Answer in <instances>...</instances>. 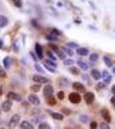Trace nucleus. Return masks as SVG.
Masks as SVG:
<instances>
[{"instance_id": "nucleus-43", "label": "nucleus", "mask_w": 115, "mask_h": 129, "mask_svg": "<svg viewBox=\"0 0 115 129\" xmlns=\"http://www.w3.org/2000/svg\"><path fill=\"white\" fill-rule=\"evenodd\" d=\"M47 57L49 58V59H53V60H54V61L57 59V58L54 56V54L53 53V52H51V51H47Z\"/></svg>"}, {"instance_id": "nucleus-35", "label": "nucleus", "mask_w": 115, "mask_h": 129, "mask_svg": "<svg viewBox=\"0 0 115 129\" xmlns=\"http://www.w3.org/2000/svg\"><path fill=\"white\" fill-rule=\"evenodd\" d=\"M61 112L64 114V115H70L71 113H72L71 110H70V109H68V108H65V107L62 108V109H61Z\"/></svg>"}, {"instance_id": "nucleus-42", "label": "nucleus", "mask_w": 115, "mask_h": 129, "mask_svg": "<svg viewBox=\"0 0 115 129\" xmlns=\"http://www.w3.org/2000/svg\"><path fill=\"white\" fill-rule=\"evenodd\" d=\"M45 63H47L48 64H50V66H53V67H57V64L54 62V60L53 59H46L45 60Z\"/></svg>"}, {"instance_id": "nucleus-30", "label": "nucleus", "mask_w": 115, "mask_h": 129, "mask_svg": "<svg viewBox=\"0 0 115 129\" xmlns=\"http://www.w3.org/2000/svg\"><path fill=\"white\" fill-rule=\"evenodd\" d=\"M38 128L39 129H51V126L48 123H47V122H41V123L39 124Z\"/></svg>"}, {"instance_id": "nucleus-58", "label": "nucleus", "mask_w": 115, "mask_h": 129, "mask_svg": "<svg viewBox=\"0 0 115 129\" xmlns=\"http://www.w3.org/2000/svg\"><path fill=\"white\" fill-rule=\"evenodd\" d=\"M3 94V91H2V86H0V96Z\"/></svg>"}, {"instance_id": "nucleus-14", "label": "nucleus", "mask_w": 115, "mask_h": 129, "mask_svg": "<svg viewBox=\"0 0 115 129\" xmlns=\"http://www.w3.org/2000/svg\"><path fill=\"white\" fill-rule=\"evenodd\" d=\"M49 114H51V116L53 117V119L56 120H64V115L62 114H59V113H55V112H53V111H49Z\"/></svg>"}, {"instance_id": "nucleus-52", "label": "nucleus", "mask_w": 115, "mask_h": 129, "mask_svg": "<svg viewBox=\"0 0 115 129\" xmlns=\"http://www.w3.org/2000/svg\"><path fill=\"white\" fill-rule=\"evenodd\" d=\"M89 5H90L92 6V8H93L94 10H96V7H95V5H93V3H92L91 1H89Z\"/></svg>"}, {"instance_id": "nucleus-3", "label": "nucleus", "mask_w": 115, "mask_h": 129, "mask_svg": "<svg viewBox=\"0 0 115 129\" xmlns=\"http://www.w3.org/2000/svg\"><path fill=\"white\" fill-rule=\"evenodd\" d=\"M32 79L34 83H38V84H47V83H49V79H48V78H44L43 76L38 75V74L34 75Z\"/></svg>"}, {"instance_id": "nucleus-7", "label": "nucleus", "mask_w": 115, "mask_h": 129, "mask_svg": "<svg viewBox=\"0 0 115 129\" xmlns=\"http://www.w3.org/2000/svg\"><path fill=\"white\" fill-rule=\"evenodd\" d=\"M72 88L76 91H79V92L82 93H85L86 92V88L83 84H81L80 82H74L72 84Z\"/></svg>"}, {"instance_id": "nucleus-22", "label": "nucleus", "mask_w": 115, "mask_h": 129, "mask_svg": "<svg viewBox=\"0 0 115 129\" xmlns=\"http://www.w3.org/2000/svg\"><path fill=\"white\" fill-rule=\"evenodd\" d=\"M77 64L83 71H87L88 68H89V66L85 62L82 61V60H77Z\"/></svg>"}, {"instance_id": "nucleus-29", "label": "nucleus", "mask_w": 115, "mask_h": 129, "mask_svg": "<svg viewBox=\"0 0 115 129\" xmlns=\"http://www.w3.org/2000/svg\"><path fill=\"white\" fill-rule=\"evenodd\" d=\"M56 53H57L58 57L59 58V59H61V60L65 59L66 56H65V53H64V51H62V50H58V51L56 52Z\"/></svg>"}, {"instance_id": "nucleus-44", "label": "nucleus", "mask_w": 115, "mask_h": 129, "mask_svg": "<svg viewBox=\"0 0 115 129\" xmlns=\"http://www.w3.org/2000/svg\"><path fill=\"white\" fill-rule=\"evenodd\" d=\"M57 97L60 100V101L64 100V91H62V90L58 91V94H57Z\"/></svg>"}, {"instance_id": "nucleus-49", "label": "nucleus", "mask_w": 115, "mask_h": 129, "mask_svg": "<svg viewBox=\"0 0 115 129\" xmlns=\"http://www.w3.org/2000/svg\"><path fill=\"white\" fill-rule=\"evenodd\" d=\"M90 128L91 129H96L97 128V123L95 121H92L90 123Z\"/></svg>"}, {"instance_id": "nucleus-60", "label": "nucleus", "mask_w": 115, "mask_h": 129, "mask_svg": "<svg viewBox=\"0 0 115 129\" xmlns=\"http://www.w3.org/2000/svg\"><path fill=\"white\" fill-rule=\"evenodd\" d=\"M112 73H114V74H115V67L113 68V69H112Z\"/></svg>"}, {"instance_id": "nucleus-11", "label": "nucleus", "mask_w": 115, "mask_h": 129, "mask_svg": "<svg viewBox=\"0 0 115 129\" xmlns=\"http://www.w3.org/2000/svg\"><path fill=\"white\" fill-rule=\"evenodd\" d=\"M12 102L10 101V99H8L6 101L2 103V106H1V109L3 110L4 112H9L12 108Z\"/></svg>"}, {"instance_id": "nucleus-8", "label": "nucleus", "mask_w": 115, "mask_h": 129, "mask_svg": "<svg viewBox=\"0 0 115 129\" xmlns=\"http://www.w3.org/2000/svg\"><path fill=\"white\" fill-rule=\"evenodd\" d=\"M101 115L102 116V118L107 122V123H110V122L112 121V117H111V114L109 113V111H108L106 109H105V108L101 109Z\"/></svg>"}, {"instance_id": "nucleus-38", "label": "nucleus", "mask_w": 115, "mask_h": 129, "mask_svg": "<svg viewBox=\"0 0 115 129\" xmlns=\"http://www.w3.org/2000/svg\"><path fill=\"white\" fill-rule=\"evenodd\" d=\"M12 3L14 4V5L17 8H22V0H11Z\"/></svg>"}, {"instance_id": "nucleus-6", "label": "nucleus", "mask_w": 115, "mask_h": 129, "mask_svg": "<svg viewBox=\"0 0 115 129\" xmlns=\"http://www.w3.org/2000/svg\"><path fill=\"white\" fill-rule=\"evenodd\" d=\"M83 98H84V101L87 104H91V103H93L94 100H95V94L93 92H90V91L85 92Z\"/></svg>"}, {"instance_id": "nucleus-36", "label": "nucleus", "mask_w": 115, "mask_h": 129, "mask_svg": "<svg viewBox=\"0 0 115 129\" xmlns=\"http://www.w3.org/2000/svg\"><path fill=\"white\" fill-rule=\"evenodd\" d=\"M99 59V55L97 54V53H92L90 55V57H89V61L91 62H96Z\"/></svg>"}, {"instance_id": "nucleus-46", "label": "nucleus", "mask_w": 115, "mask_h": 129, "mask_svg": "<svg viewBox=\"0 0 115 129\" xmlns=\"http://www.w3.org/2000/svg\"><path fill=\"white\" fill-rule=\"evenodd\" d=\"M100 127H101V129H109L110 126H108L107 123H105V122H101V124H100Z\"/></svg>"}, {"instance_id": "nucleus-55", "label": "nucleus", "mask_w": 115, "mask_h": 129, "mask_svg": "<svg viewBox=\"0 0 115 129\" xmlns=\"http://www.w3.org/2000/svg\"><path fill=\"white\" fill-rule=\"evenodd\" d=\"M88 78H89V77H88V75H86V74H83V78L84 80H88Z\"/></svg>"}, {"instance_id": "nucleus-56", "label": "nucleus", "mask_w": 115, "mask_h": 129, "mask_svg": "<svg viewBox=\"0 0 115 129\" xmlns=\"http://www.w3.org/2000/svg\"><path fill=\"white\" fill-rule=\"evenodd\" d=\"M74 22H75V23L76 24H80L81 23V20H74Z\"/></svg>"}, {"instance_id": "nucleus-34", "label": "nucleus", "mask_w": 115, "mask_h": 129, "mask_svg": "<svg viewBox=\"0 0 115 129\" xmlns=\"http://www.w3.org/2000/svg\"><path fill=\"white\" fill-rule=\"evenodd\" d=\"M70 84V82H69V80H67L66 78H61L59 79V84L60 86H68V84Z\"/></svg>"}, {"instance_id": "nucleus-41", "label": "nucleus", "mask_w": 115, "mask_h": 129, "mask_svg": "<svg viewBox=\"0 0 115 129\" xmlns=\"http://www.w3.org/2000/svg\"><path fill=\"white\" fill-rule=\"evenodd\" d=\"M48 46H49V47L51 48L52 50H53V52H57L58 50H59V48H58V47L57 45H55V44H53V43H52V42H50L49 44H48Z\"/></svg>"}, {"instance_id": "nucleus-25", "label": "nucleus", "mask_w": 115, "mask_h": 129, "mask_svg": "<svg viewBox=\"0 0 115 129\" xmlns=\"http://www.w3.org/2000/svg\"><path fill=\"white\" fill-rule=\"evenodd\" d=\"M69 72L72 75H75V76H77V75L80 74V70L77 67H76V66H71V67L69 69Z\"/></svg>"}, {"instance_id": "nucleus-21", "label": "nucleus", "mask_w": 115, "mask_h": 129, "mask_svg": "<svg viewBox=\"0 0 115 129\" xmlns=\"http://www.w3.org/2000/svg\"><path fill=\"white\" fill-rule=\"evenodd\" d=\"M46 39H47L48 41H50V42H54V41H58V36H56V35H52V34L46 35Z\"/></svg>"}, {"instance_id": "nucleus-50", "label": "nucleus", "mask_w": 115, "mask_h": 129, "mask_svg": "<svg viewBox=\"0 0 115 129\" xmlns=\"http://www.w3.org/2000/svg\"><path fill=\"white\" fill-rule=\"evenodd\" d=\"M110 102H111V103H112V104L113 105V106H114V108H115V95L112 97V98H111Z\"/></svg>"}, {"instance_id": "nucleus-45", "label": "nucleus", "mask_w": 115, "mask_h": 129, "mask_svg": "<svg viewBox=\"0 0 115 129\" xmlns=\"http://www.w3.org/2000/svg\"><path fill=\"white\" fill-rule=\"evenodd\" d=\"M105 87H106V84H104V83H98V84H96V89H97V90L104 89Z\"/></svg>"}, {"instance_id": "nucleus-27", "label": "nucleus", "mask_w": 115, "mask_h": 129, "mask_svg": "<svg viewBox=\"0 0 115 129\" xmlns=\"http://www.w3.org/2000/svg\"><path fill=\"white\" fill-rule=\"evenodd\" d=\"M61 48L63 49V51H64V53H66L69 56H70V57H72V56L74 55V52H73V50H71V48H70V47H62Z\"/></svg>"}, {"instance_id": "nucleus-17", "label": "nucleus", "mask_w": 115, "mask_h": 129, "mask_svg": "<svg viewBox=\"0 0 115 129\" xmlns=\"http://www.w3.org/2000/svg\"><path fill=\"white\" fill-rule=\"evenodd\" d=\"M9 24V20L5 16L0 15V28H5Z\"/></svg>"}, {"instance_id": "nucleus-13", "label": "nucleus", "mask_w": 115, "mask_h": 129, "mask_svg": "<svg viewBox=\"0 0 115 129\" xmlns=\"http://www.w3.org/2000/svg\"><path fill=\"white\" fill-rule=\"evenodd\" d=\"M19 127L22 128V129H34V126H33L30 122L27 121V120H23L22 122H21Z\"/></svg>"}, {"instance_id": "nucleus-16", "label": "nucleus", "mask_w": 115, "mask_h": 129, "mask_svg": "<svg viewBox=\"0 0 115 129\" xmlns=\"http://www.w3.org/2000/svg\"><path fill=\"white\" fill-rule=\"evenodd\" d=\"M76 53L81 56H87L89 53V49L85 48V47H78V48H76Z\"/></svg>"}, {"instance_id": "nucleus-61", "label": "nucleus", "mask_w": 115, "mask_h": 129, "mask_svg": "<svg viewBox=\"0 0 115 129\" xmlns=\"http://www.w3.org/2000/svg\"><path fill=\"white\" fill-rule=\"evenodd\" d=\"M0 114H1V109H0Z\"/></svg>"}, {"instance_id": "nucleus-2", "label": "nucleus", "mask_w": 115, "mask_h": 129, "mask_svg": "<svg viewBox=\"0 0 115 129\" xmlns=\"http://www.w3.org/2000/svg\"><path fill=\"white\" fill-rule=\"evenodd\" d=\"M68 98H69V101H70L71 103H73V104H78V103H81V100H82L80 94H79V93H76V92L70 93Z\"/></svg>"}, {"instance_id": "nucleus-1", "label": "nucleus", "mask_w": 115, "mask_h": 129, "mask_svg": "<svg viewBox=\"0 0 115 129\" xmlns=\"http://www.w3.org/2000/svg\"><path fill=\"white\" fill-rule=\"evenodd\" d=\"M21 120V116L19 114H15L11 116L10 121H9V127L10 128H16V126H18Z\"/></svg>"}, {"instance_id": "nucleus-20", "label": "nucleus", "mask_w": 115, "mask_h": 129, "mask_svg": "<svg viewBox=\"0 0 115 129\" xmlns=\"http://www.w3.org/2000/svg\"><path fill=\"white\" fill-rule=\"evenodd\" d=\"M41 84H38V83H35L34 84H33L32 86L30 87V89L34 93L39 92V91L41 90Z\"/></svg>"}, {"instance_id": "nucleus-40", "label": "nucleus", "mask_w": 115, "mask_h": 129, "mask_svg": "<svg viewBox=\"0 0 115 129\" xmlns=\"http://www.w3.org/2000/svg\"><path fill=\"white\" fill-rule=\"evenodd\" d=\"M0 78H7V73H6L5 69H3L2 66H0Z\"/></svg>"}, {"instance_id": "nucleus-57", "label": "nucleus", "mask_w": 115, "mask_h": 129, "mask_svg": "<svg viewBox=\"0 0 115 129\" xmlns=\"http://www.w3.org/2000/svg\"><path fill=\"white\" fill-rule=\"evenodd\" d=\"M22 106H24V107H28V103H25V102H22Z\"/></svg>"}, {"instance_id": "nucleus-37", "label": "nucleus", "mask_w": 115, "mask_h": 129, "mask_svg": "<svg viewBox=\"0 0 115 129\" xmlns=\"http://www.w3.org/2000/svg\"><path fill=\"white\" fill-rule=\"evenodd\" d=\"M66 46H67L68 47H70L71 49H73V48H78L79 47V46H78V44L77 43H76V42H68V43H66Z\"/></svg>"}, {"instance_id": "nucleus-54", "label": "nucleus", "mask_w": 115, "mask_h": 129, "mask_svg": "<svg viewBox=\"0 0 115 129\" xmlns=\"http://www.w3.org/2000/svg\"><path fill=\"white\" fill-rule=\"evenodd\" d=\"M89 28H91V30H97V28H96L95 27H93V26H91V25H89Z\"/></svg>"}, {"instance_id": "nucleus-18", "label": "nucleus", "mask_w": 115, "mask_h": 129, "mask_svg": "<svg viewBox=\"0 0 115 129\" xmlns=\"http://www.w3.org/2000/svg\"><path fill=\"white\" fill-rule=\"evenodd\" d=\"M46 102H47V104L50 106H54V105H56V103H57V100H56V98L53 95L46 97Z\"/></svg>"}, {"instance_id": "nucleus-39", "label": "nucleus", "mask_w": 115, "mask_h": 129, "mask_svg": "<svg viewBox=\"0 0 115 129\" xmlns=\"http://www.w3.org/2000/svg\"><path fill=\"white\" fill-rule=\"evenodd\" d=\"M75 63V61L71 59H66L64 60V66H72Z\"/></svg>"}, {"instance_id": "nucleus-12", "label": "nucleus", "mask_w": 115, "mask_h": 129, "mask_svg": "<svg viewBox=\"0 0 115 129\" xmlns=\"http://www.w3.org/2000/svg\"><path fill=\"white\" fill-rule=\"evenodd\" d=\"M101 75H102V78L104 80V83L105 84H109L111 80H112V76L109 74V72L107 71H103Z\"/></svg>"}, {"instance_id": "nucleus-33", "label": "nucleus", "mask_w": 115, "mask_h": 129, "mask_svg": "<svg viewBox=\"0 0 115 129\" xmlns=\"http://www.w3.org/2000/svg\"><path fill=\"white\" fill-rule=\"evenodd\" d=\"M79 119H80V121L82 123L86 124L88 123V121H89V116L86 115V114H81Z\"/></svg>"}, {"instance_id": "nucleus-19", "label": "nucleus", "mask_w": 115, "mask_h": 129, "mask_svg": "<svg viewBox=\"0 0 115 129\" xmlns=\"http://www.w3.org/2000/svg\"><path fill=\"white\" fill-rule=\"evenodd\" d=\"M10 64H11V59H10V58L9 57V56H6L5 59H3V64H4V66H5V68L6 70L10 69Z\"/></svg>"}, {"instance_id": "nucleus-4", "label": "nucleus", "mask_w": 115, "mask_h": 129, "mask_svg": "<svg viewBox=\"0 0 115 129\" xmlns=\"http://www.w3.org/2000/svg\"><path fill=\"white\" fill-rule=\"evenodd\" d=\"M28 101L31 104L37 106V107L41 105V100L35 94H29L28 96Z\"/></svg>"}, {"instance_id": "nucleus-59", "label": "nucleus", "mask_w": 115, "mask_h": 129, "mask_svg": "<svg viewBox=\"0 0 115 129\" xmlns=\"http://www.w3.org/2000/svg\"><path fill=\"white\" fill-rule=\"evenodd\" d=\"M57 5H58V6H62L63 5H62V3H61V2H58V3L57 4Z\"/></svg>"}, {"instance_id": "nucleus-47", "label": "nucleus", "mask_w": 115, "mask_h": 129, "mask_svg": "<svg viewBox=\"0 0 115 129\" xmlns=\"http://www.w3.org/2000/svg\"><path fill=\"white\" fill-rule=\"evenodd\" d=\"M29 55H30L31 57H32V59H34V62H37V60H38L39 58L37 57V55H36V54H34V53H33V52H29Z\"/></svg>"}, {"instance_id": "nucleus-32", "label": "nucleus", "mask_w": 115, "mask_h": 129, "mask_svg": "<svg viewBox=\"0 0 115 129\" xmlns=\"http://www.w3.org/2000/svg\"><path fill=\"white\" fill-rule=\"evenodd\" d=\"M34 69L36 70L37 72H39V73H41V74H44V73H45V71H44L43 68L41 67V64H38V63L34 64Z\"/></svg>"}, {"instance_id": "nucleus-28", "label": "nucleus", "mask_w": 115, "mask_h": 129, "mask_svg": "<svg viewBox=\"0 0 115 129\" xmlns=\"http://www.w3.org/2000/svg\"><path fill=\"white\" fill-rule=\"evenodd\" d=\"M50 33H51L52 35H56V36H60V35H62L61 31H60L59 29H58V28H51V30H50Z\"/></svg>"}, {"instance_id": "nucleus-15", "label": "nucleus", "mask_w": 115, "mask_h": 129, "mask_svg": "<svg viewBox=\"0 0 115 129\" xmlns=\"http://www.w3.org/2000/svg\"><path fill=\"white\" fill-rule=\"evenodd\" d=\"M91 76L93 77V78L95 80H100L102 78V75L101 74V72L96 69H92L91 71Z\"/></svg>"}, {"instance_id": "nucleus-48", "label": "nucleus", "mask_w": 115, "mask_h": 129, "mask_svg": "<svg viewBox=\"0 0 115 129\" xmlns=\"http://www.w3.org/2000/svg\"><path fill=\"white\" fill-rule=\"evenodd\" d=\"M13 47H14V51H15V53H18L19 52V47H18V45H17V42H14V44H13Z\"/></svg>"}, {"instance_id": "nucleus-26", "label": "nucleus", "mask_w": 115, "mask_h": 129, "mask_svg": "<svg viewBox=\"0 0 115 129\" xmlns=\"http://www.w3.org/2000/svg\"><path fill=\"white\" fill-rule=\"evenodd\" d=\"M103 61H104V63L106 64V66H107V67H112V60H111L110 58L107 57V56H104V57H103Z\"/></svg>"}, {"instance_id": "nucleus-31", "label": "nucleus", "mask_w": 115, "mask_h": 129, "mask_svg": "<svg viewBox=\"0 0 115 129\" xmlns=\"http://www.w3.org/2000/svg\"><path fill=\"white\" fill-rule=\"evenodd\" d=\"M44 67H45L47 71H49L50 72H52V73H55V72H56L55 67H53V66H50V64H48L47 63L44 64Z\"/></svg>"}, {"instance_id": "nucleus-51", "label": "nucleus", "mask_w": 115, "mask_h": 129, "mask_svg": "<svg viewBox=\"0 0 115 129\" xmlns=\"http://www.w3.org/2000/svg\"><path fill=\"white\" fill-rule=\"evenodd\" d=\"M111 92H112L113 95H115V84L112 85V88H111Z\"/></svg>"}, {"instance_id": "nucleus-10", "label": "nucleus", "mask_w": 115, "mask_h": 129, "mask_svg": "<svg viewBox=\"0 0 115 129\" xmlns=\"http://www.w3.org/2000/svg\"><path fill=\"white\" fill-rule=\"evenodd\" d=\"M53 87L51 84H47L43 89V95L45 97H47L49 95H52L53 94Z\"/></svg>"}, {"instance_id": "nucleus-23", "label": "nucleus", "mask_w": 115, "mask_h": 129, "mask_svg": "<svg viewBox=\"0 0 115 129\" xmlns=\"http://www.w3.org/2000/svg\"><path fill=\"white\" fill-rule=\"evenodd\" d=\"M47 10V12L50 14V15H53V16H57L58 15V11H57V10H56L55 9H54L53 6H48Z\"/></svg>"}, {"instance_id": "nucleus-24", "label": "nucleus", "mask_w": 115, "mask_h": 129, "mask_svg": "<svg viewBox=\"0 0 115 129\" xmlns=\"http://www.w3.org/2000/svg\"><path fill=\"white\" fill-rule=\"evenodd\" d=\"M31 25H32L35 29H37V30H40L41 28V26L40 25L39 22L37 21V19H34V18L31 20Z\"/></svg>"}, {"instance_id": "nucleus-9", "label": "nucleus", "mask_w": 115, "mask_h": 129, "mask_svg": "<svg viewBox=\"0 0 115 129\" xmlns=\"http://www.w3.org/2000/svg\"><path fill=\"white\" fill-rule=\"evenodd\" d=\"M34 50H35V53H36L37 57L39 58V59H43V48L42 46L40 43L36 42L34 45Z\"/></svg>"}, {"instance_id": "nucleus-5", "label": "nucleus", "mask_w": 115, "mask_h": 129, "mask_svg": "<svg viewBox=\"0 0 115 129\" xmlns=\"http://www.w3.org/2000/svg\"><path fill=\"white\" fill-rule=\"evenodd\" d=\"M6 97L8 99H10V100H14V101H16V102H22V95L17 94L16 92H13V91H10V92L8 93L6 95Z\"/></svg>"}, {"instance_id": "nucleus-53", "label": "nucleus", "mask_w": 115, "mask_h": 129, "mask_svg": "<svg viewBox=\"0 0 115 129\" xmlns=\"http://www.w3.org/2000/svg\"><path fill=\"white\" fill-rule=\"evenodd\" d=\"M3 46H4V41L1 39V40H0V48L1 49L3 48Z\"/></svg>"}]
</instances>
